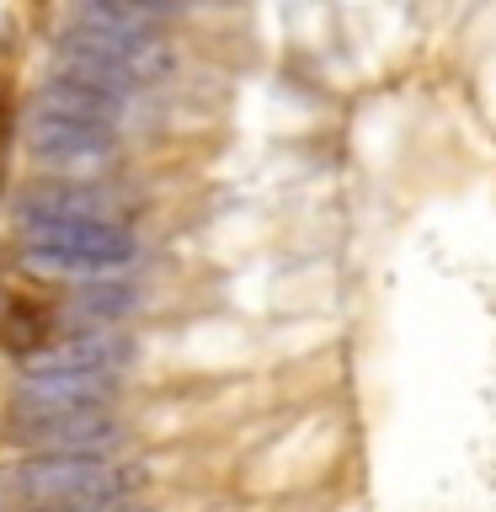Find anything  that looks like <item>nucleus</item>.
<instances>
[{"mask_svg": "<svg viewBox=\"0 0 496 512\" xmlns=\"http://www.w3.org/2000/svg\"><path fill=\"white\" fill-rule=\"evenodd\" d=\"M134 486H139V470L112 464L107 454H43V459H22L6 475V491L16 502H38V507L123 502Z\"/></svg>", "mask_w": 496, "mask_h": 512, "instance_id": "f03ea898", "label": "nucleus"}, {"mask_svg": "<svg viewBox=\"0 0 496 512\" xmlns=\"http://www.w3.org/2000/svg\"><path fill=\"white\" fill-rule=\"evenodd\" d=\"M59 512H123V502H91V507H59Z\"/></svg>", "mask_w": 496, "mask_h": 512, "instance_id": "ddd939ff", "label": "nucleus"}, {"mask_svg": "<svg viewBox=\"0 0 496 512\" xmlns=\"http://www.w3.org/2000/svg\"><path fill=\"white\" fill-rule=\"evenodd\" d=\"M112 6H128V11H144V16H155V22H160V16H166V11H182V6H187V0H112Z\"/></svg>", "mask_w": 496, "mask_h": 512, "instance_id": "f8f14e48", "label": "nucleus"}, {"mask_svg": "<svg viewBox=\"0 0 496 512\" xmlns=\"http://www.w3.org/2000/svg\"><path fill=\"white\" fill-rule=\"evenodd\" d=\"M27 150L43 166H102L118 150L107 123H80V118H59V112H32L27 118Z\"/></svg>", "mask_w": 496, "mask_h": 512, "instance_id": "39448f33", "label": "nucleus"}, {"mask_svg": "<svg viewBox=\"0 0 496 512\" xmlns=\"http://www.w3.org/2000/svg\"><path fill=\"white\" fill-rule=\"evenodd\" d=\"M11 432L43 454H107L118 443L112 411H11Z\"/></svg>", "mask_w": 496, "mask_h": 512, "instance_id": "20e7f679", "label": "nucleus"}, {"mask_svg": "<svg viewBox=\"0 0 496 512\" xmlns=\"http://www.w3.org/2000/svg\"><path fill=\"white\" fill-rule=\"evenodd\" d=\"M107 192L102 187H86V182H43V187H27L16 214L22 224H59V219H102L107 214Z\"/></svg>", "mask_w": 496, "mask_h": 512, "instance_id": "6e6552de", "label": "nucleus"}, {"mask_svg": "<svg viewBox=\"0 0 496 512\" xmlns=\"http://www.w3.org/2000/svg\"><path fill=\"white\" fill-rule=\"evenodd\" d=\"M54 64H59V75H80L91 86L128 96V91L160 86L176 70V54L160 32H112V27L75 22L70 32H59Z\"/></svg>", "mask_w": 496, "mask_h": 512, "instance_id": "f257e3e1", "label": "nucleus"}, {"mask_svg": "<svg viewBox=\"0 0 496 512\" xmlns=\"http://www.w3.org/2000/svg\"><path fill=\"white\" fill-rule=\"evenodd\" d=\"M134 235L118 230L112 219H59V224H32L22 240V262L32 272L54 278H107L134 262Z\"/></svg>", "mask_w": 496, "mask_h": 512, "instance_id": "7ed1b4c3", "label": "nucleus"}, {"mask_svg": "<svg viewBox=\"0 0 496 512\" xmlns=\"http://www.w3.org/2000/svg\"><path fill=\"white\" fill-rule=\"evenodd\" d=\"M38 112H59V118H80V123H118L123 112V96L107 91V86H91L80 75H54V86L43 91Z\"/></svg>", "mask_w": 496, "mask_h": 512, "instance_id": "1a4fd4ad", "label": "nucleus"}, {"mask_svg": "<svg viewBox=\"0 0 496 512\" xmlns=\"http://www.w3.org/2000/svg\"><path fill=\"white\" fill-rule=\"evenodd\" d=\"M11 411H112V379H80V374L22 379Z\"/></svg>", "mask_w": 496, "mask_h": 512, "instance_id": "0eeeda50", "label": "nucleus"}, {"mask_svg": "<svg viewBox=\"0 0 496 512\" xmlns=\"http://www.w3.org/2000/svg\"><path fill=\"white\" fill-rule=\"evenodd\" d=\"M139 310V294L123 283H102L91 278L80 294L70 299V315H86V320H118V315H134Z\"/></svg>", "mask_w": 496, "mask_h": 512, "instance_id": "9b49d317", "label": "nucleus"}, {"mask_svg": "<svg viewBox=\"0 0 496 512\" xmlns=\"http://www.w3.org/2000/svg\"><path fill=\"white\" fill-rule=\"evenodd\" d=\"M43 331H48V315L38 310V304L11 299L6 310H0V347L16 352V358H32V352L43 347Z\"/></svg>", "mask_w": 496, "mask_h": 512, "instance_id": "9d476101", "label": "nucleus"}, {"mask_svg": "<svg viewBox=\"0 0 496 512\" xmlns=\"http://www.w3.org/2000/svg\"><path fill=\"white\" fill-rule=\"evenodd\" d=\"M128 358H134V342H123V336H112V331H86V336H70V342L38 347L32 358H22V379H48V374L112 379Z\"/></svg>", "mask_w": 496, "mask_h": 512, "instance_id": "423d86ee", "label": "nucleus"}]
</instances>
